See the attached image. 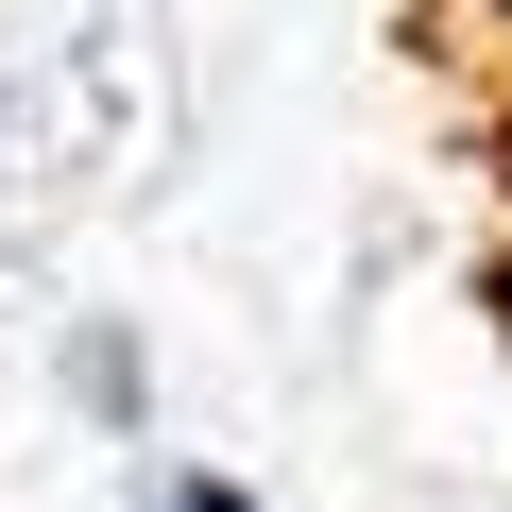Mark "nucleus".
Instances as JSON below:
<instances>
[{
  "label": "nucleus",
  "instance_id": "3",
  "mask_svg": "<svg viewBox=\"0 0 512 512\" xmlns=\"http://www.w3.org/2000/svg\"><path fill=\"white\" fill-rule=\"evenodd\" d=\"M137 512H256V495H239V478H205V461H188V478H154V495H137Z\"/></svg>",
  "mask_w": 512,
  "mask_h": 512
},
{
  "label": "nucleus",
  "instance_id": "1",
  "mask_svg": "<svg viewBox=\"0 0 512 512\" xmlns=\"http://www.w3.org/2000/svg\"><path fill=\"white\" fill-rule=\"evenodd\" d=\"M69 393H86L103 427H154V359H137L120 325H69Z\"/></svg>",
  "mask_w": 512,
  "mask_h": 512
},
{
  "label": "nucleus",
  "instance_id": "4",
  "mask_svg": "<svg viewBox=\"0 0 512 512\" xmlns=\"http://www.w3.org/2000/svg\"><path fill=\"white\" fill-rule=\"evenodd\" d=\"M0 120H18V103H0Z\"/></svg>",
  "mask_w": 512,
  "mask_h": 512
},
{
  "label": "nucleus",
  "instance_id": "2",
  "mask_svg": "<svg viewBox=\"0 0 512 512\" xmlns=\"http://www.w3.org/2000/svg\"><path fill=\"white\" fill-rule=\"evenodd\" d=\"M444 18H461V52H478V69L512 86V0H444Z\"/></svg>",
  "mask_w": 512,
  "mask_h": 512
}]
</instances>
